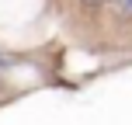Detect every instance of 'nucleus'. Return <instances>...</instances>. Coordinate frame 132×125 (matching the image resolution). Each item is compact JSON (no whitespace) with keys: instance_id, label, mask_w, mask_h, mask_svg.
Listing matches in <instances>:
<instances>
[{"instance_id":"nucleus-1","label":"nucleus","mask_w":132,"mask_h":125,"mask_svg":"<svg viewBox=\"0 0 132 125\" xmlns=\"http://www.w3.org/2000/svg\"><path fill=\"white\" fill-rule=\"evenodd\" d=\"M115 4H118V7H122V11H125V14H129V18H132V0H115Z\"/></svg>"}]
</instances>
